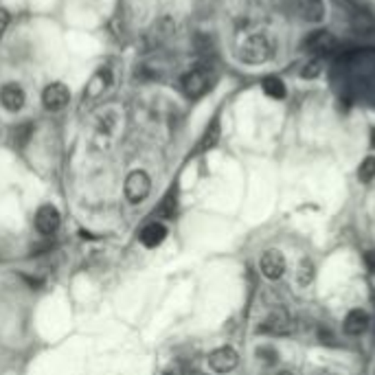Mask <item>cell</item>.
Instances as JSON below:
<instances>
[{
  "instance_id": "e0dca14e",
  "label": "cell",
  "mask_w": 375,
  "mask_h": 375,
  "mask_svg": "<svg viewBox=\"0 0 375 375\" xmlns=\"http://www.w3.org/2000/svg\"><path fill=\"white\" fill-rule=\"evenodd\" d=\"M217 138H220V121H217V118H213V123L207 128V132H204V136H202V141L197 143V152L211 149V147L217 143Z\"/></svg>"
},
{
  "instance_id": "9c48e42d",
  "label": "cell",
  "mask_w": 375,
  "mask_h": 375,
  "mask_svg": "<svg viewBox=\"0 0 375 375\" xmlns=\"http://www.w3.org/2000/svg\"><path fill=\"white\" fill-rule=\"evenodd\" d=\"M70 102V92L64 84H51L47 86V90L42 92V104L47 110L51 112H59L64 110Z\"/></svg>"
},
{
  "instance_id": "7a4b0ae2",
  "label": "cell",
  "mask_w": 375,
  "mask_h": 375,
  "mask_svg": "<svg viewBox=\"0 0 375 375\" xmlns=\"http://www.w3.org/2000/svg\"><path fill=\"white\" fill-rule=\"evenodd\" d=\"M180 88L189 99H200L213 88V75L207 66H197L180 79Z\"/></svg>"
},
{
  "instance_id": "484cf974",
  "label": "cell",
  "mask_w": 375,
  "mask_h": 375,
  "mask_svg": "<svg viewBox=\"0 0 375 375\" xmlns=\"http://www.w3.org/2000/svg\"><path fill=\"white\" fill-rule=\"evenodd\" d=\"M165 375H173V373H165Z\"/></svg>"
},
{
  "instance_id": "30bf717a",
  "label": "cell",
  "mask_w": 375,
  "mask_h": 375,
  "mask_svg": "<svg viewBox=\"0 0 375 375\" xmlns=\"http://www.w3.org/2000/svg\"><path fill=\"white\" fill-rule=\"evenodd\" d=\"M165 237H167V226L163 222H158V220L147 222L141 228V233H138V240H141V244L145 248H158L165 242Z\"/></svg>"
},
{
  "instance_id": "5bb4252c",
  "label": "cell",
  "mask_w": 375,
  "mask_h": 375,
  "mask_svg": "<svg viewBox=\"0 0 375 375\" xmlns=\"http://www.w3.org/2000/svg\"><path fill=\"white\" fill-rule=\"evenodd\" d=\"M369 329V314L364 309H351L345 321H343V331L347 336H362Z\"/></svg>"
},
{
  "instance_id": "4fadbf2b",
  "label": "cell",
  "mask_w": 375,
  "mask_h": 375,
  "mask_svg": "<svg viewBox=\"0 0 375 375\" xmlns=\"http://www.w3.org/2000/svg\"><path fill=\"white\" fill-rule=\"evenodd\" d=\"M25 90L20 88L18 84H7L0 88V104H3L5 110L9 112H18L20 108L25 106Z\"/></svg>"
},
{
  "instance_id": "7c38bea8",
  "label": "cell",
  "mask_w": 375,
  "mask_h": 375,
  "mask_svg": "<svg viewBox=\"0 0 375 375\" xmlns=\"http://www.w3.org/2000/svg\"><path fill=\"white\" fill-rule=\"evenodd\" d=\"M296 11L305 23L319 25L325 18V3L323 0H296Z\"/></svg>"
},
{
  "instance_id": "2e32d148",
  "label": "cell",
  "mask_w": 375,
  "mask_h": 375,
  "mask_svg": "<svg viewBox=\"0 0 375 375\" xmlns=\"http://www.w3.org/2000/svg\"><path fill=\"white\" fill-rule=\"evenodd\" d=\"M33 132H35V128H33L31 121H25V123L16 125L13 132H11V143H13L16 147H25V145L31 141V138H33Z\"/></svg>"
},
{
  "instance_id": "44dd1931",
  "label": "cell",
  "mask_w": 375,
  "mask_h": 375,
  "mask_svg": "<svg viewBox=\"0 0 375 375\" xmlns=\"http://www.w3.org/2000/svg\"><path fill=\"white\" fill-rule=\"evenodd\" d=\"M321 73H323V62H321V59H312L309 64L303 66L301 77H303V79H316Z\"/></svg>"
},
{
  "instance_id": "ac0fdd59",
  "label": "cell",
  "mask_w": 375,
  "mask_h": 375,
  "mask_svg": "<svg viewBox=\"0 0 375 375\" xmlns=\"http://www.w3.org/2000/svg\"><path fill=\"white\" fill-rule=\"evenodd\" d=\"M262 86H264V92L272 99H283L285 97V84L279 77H266Z\"/></svg>"
},
{
  "instance_id": "d4e9b609",
  "label": "cell",
  "mask_w": 375,
  "mask_h": 375,
  "mask_svg": "<svg viewBox=\"0 0 375 375\" xmlns=\"http://www.w3.org/2000/svg\"><path fill=\"white\" fill-rule=\"evenodd\" d=\"M371 145L375 147V132H373V138H371Z\"/></svg>"
},
{
  "instance_id": "d6986e66",
  "label": "cell",
  "mask_w": 375,
  "mask_h": 375,
  "mask_svg": "<svg viewBox=\"0 0 375 375\" xmlns=\"http://www.w3.org/2000/svg\"><path fill=\"white\" fill-rule=\"evenodd\" d=\"M314 276H316V268L309 259H303L299 264V270H296V281H299V285L307 288L312 281H314Z\"/></svg>"
},
{
  "instance_id": "6da1fadb",
  "label": "cell",
  "mask_w": 375,
  "mask_h": 375,
  "mask_svg": "<svg viewBox=\"0 0 375 375\" xmlns=\"http://www.w3.org/2000/svg\"><path fill=\"white\" fill-rule=\"evenodd\" d=\"M272 53L274 51H272L270 42L262 33L248 35L240 47V59L244 64H264L272 57Z\"/></svg>"
},
{
  "instance_id": "8992f818",
  "label": "cell",
  "mask_w": 375,
  "mask_h": 375,
  "mask_svg": "<svg viewBox=\"0 0 375 375\" xmlns=\"http://www.w3.org/2000/svg\"><path fill=\"white\" fill-rule=\"evenodd\" d=\"M237 364H240V353H237L233 347H220V349H215L209 353V367L211 371L215 373H230L237 369Z\"/></svg>"
},
{
  "instance_id": "ba28073f",
  "label": "cell",
  "mask_w": 375,
  "mask_h": 375,
  "mask_svg": "<svg viewBox=\"0 0 375 375\" xmlns=\"http://www.w3.org/2000/svg\"><path fill=\"white\" fill-rule=\"evenodd\" d=\"M59 224H62V217H59V211L53 204H44L39 207L35 213V228L39 235L44 237H53L59 230Z\"/></svg>"
},
{
  "instance_id": "3957f363",
  "label": "cell",
  "mask_w": 375,
  "mask_h": 375,
  "mask_svg": "<svg viewBox=\"0 0 375 375\" xmlns=\"http://www.w3.org/2000/svg\"><path fill=\"white\" fill-rule=\"evenodd\" d=\"M292 329H294V319L283 305L272 307L266 314V319L259 323V327H257V331L268 333V336H288L292 333Z\"/></svg>"
},
{
  "instance_id": "5b68a950",
  "label": "cell",
  "mask_w": 375,
  "mask_h": 375,
  "mask_svg": "<svg viewBox=\"0 0 375 375\" xmlns=\"http://www.w3.org/2000/svg\"><path fill=\"white\" fill-rule=\"evenodd\" d=\"M303 49L316 57L331 55V53H336V49H338V39H336V35L329 33L327 29H319V31H312L303 39Z\"/></svg>"
},
{
  "instance_id": "cb8c5ba5",
  "label": "cell",
  "mask_w": 375,
  "mask_h": 375,
  "mask_svg": "<svg viewBox=\"0 0 375 375\" xmlns=\"http://www.w3.org/2000/svg\"><path fill=\"white\" fill-rule=\"evenodd\" d=\"M276 375H294L292 371H281V373H276Z\"/></svg>"
},
{
  "instance_id": "ffe728a7",
  "label": "cell",
  "mask_w": 375,
  "mask_h": 375,
  "mask_svg": "<svg viewBox=\"0 0 375 375\" xmlns=\"http://www.w3.org/2000/svg\"><path fill=\"white\" fill-rule=\"evenodd\" d=\"M358 180L362 185H369L375 180V156H367L358 167Z\"/></svg>"
},
{
  "instance_id": "9a60e30c",
  "label": "cell",
  "mask_w": 375,
  "mask_h": 375,
  "mask_svg": "<svg viewBox=\"0 0 375 375\" xmlns=\"http://www.w3.org/2000/svg\"><path fill=\"white\" fill-rule=\"evenodd\" d=\"M176 215H178V191H176V187H171L163 195V200L158 202V207L154 209V220H158V217H163V220H173Z\"/></svg>"
},
{
  "instance_id": "603a6c76",
  "label": "cell",
  "mask_w": 375,
  "mask_h": 375,
  "mask_svg": "<svg viewBox=\"0 0 375 375\" xmlns=\"http://www.w3.org/2000/svg\"><path fill=\"white\" fill-rule=\"evenodd\" d=\"M364 262H367V266H369L371 274H375V250H369V252H367Z\"/></svg>"
},
{
  "instance_id": "8fae6325",
  "label": "cell",
  "mask_w": 375,
  "mask_h": 375,
  "mask_svg": "<svg viewBox=\"0 0 375 375\" xmlns=\"http://www.w3.org/2000/svg\"><path fill=\"white\" fill-rule=\"evenodd\" d=\"M347 25L355 35H375V16L367 7H362L360 11L349 16Z\"/></svg>"
},
{
  "instance_id": "277c9868",
  "label": "cell",
  "mask_w": 375,
  "mask_h": 375,
  "mask_svg": "<svg viewBox=\"0 0 375 375\" xmlns=\"http://www.w3.org/2000/svg\"><path fill=\"white\" fill-rule=\"evenodd\" d=\"M149 191H152V178L147 176V171L134 169L132 173H128L123 193L130 204H141L143 200H147Z\"/></svg>"
},
{
  "instance_id": "52a82bcc",
  "label": "cell",
  "mask_w": 375,
  "mask_h": 375,
  "mask_svg": "<svg viewBox=\"0 0 375 375\" xmlns=\"http://www.w3.org/2000/svg\"><path fill=\"white\" fill-rule=\"evenodd\" d=\"M259 270L266 279L270 281H279L281 276L285 274V257L281 254V250L276 248H270L262 254L259 259Z\"/></svg>"
},
{
  "instance_id": "7402d4cb",
  "label": "cell",
  "mask_w": 375,
  "mask_h": 375,
  "mask_svg": "<svg viewBox=\"0 0 375 375\" xmlns=\"http://www.w3.org/2000/svg\"><path fill=\"white\" fill-rule=\"evenodd\" d=\"M9 20H11L9 11L0 7V37L5 35V31H7V27H9Z\"/></svg>"
}]
</instances>
